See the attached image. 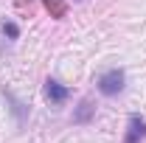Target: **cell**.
Returning a JSON list of instances; mask_svg holds the SVG:
<instances>
[{"label":"cell","mask_w":146,"mask_h":143,"mask_svg":"<svg viewBox=\"0 0 146 143\" xmlns=\"http://www.w3.org/2000/svg\"><path fill=\"white\" fill-rule=\"evenodd\" d=\"M0 54H3V48H0Z\"/></svg>","instance_id":"8"},{"label":"cell","mask_w":146,"mask_h":143,"mask_svg":"<svg viewBox=\"0 0 146 143\" xmlns=\"http://www.w3.org/2000/svg\"><path fill=\"white\" fill-rule=\"evenodd\" d=\"M3 36H9V39H20V25H17V23H11V20H6V23H3Z\"/></svg>","instance_id":"6"},{"label":"cell","mask_w":146,"mask_h":143,"mask_svg":"<svg viewBox=\"0 0 146 143\" xmlns=\"http://www.w3.org/2000/svg\"><path fill=\"white\" fill-rule=\"evenodd\" d=\"M93 118H96V104H93L90 98H82L79 107L73 109V124H76V126H84V124H90Z\"/></svg>","instance_id":"5"},{"label":"cell","mask_w":146,"mask_h":143,"mask_svg":"<svg viewBox=\"0 0 146 143\" xmlns=\"http://www.w3.org/2000/svg\"><path fill=\"white\" fill-rule=\"evenodd\" d=\"M45 6H48V11L54 14V17H65V6L59 3V0H42Z\"/></svg>","instance_id":"7"},{"label":"cell","mask_w":146,"mask_h":143,"mask_svg":"<svg viewBox=\"0 0 146 143\" xmlns=\"http://www.w3.org/2000/svg\"><path fill=\"white\" fill-rule=\"evenodd\" d=\"M124 81H127V76H124V70H121V68H110V70H104L101 76H98L96 87H98V93H101V95L112 98V95H118V93L124 90Z\"/></svg>","instance_id":"1"},{"label":"cell","mask_w":146,"mask_h":143,"mask_svg":"<svg viewBox=\"0 0 146 143\" xmlns=\"http://www.w3.org/2000/svg\"><path fill=\"white\" fill-rule=\"evenodd\" d=\"M3 98H6V104H9V109H11V115L17 118V126H25V121H28V107L6 87H3Z\"/></svg>","instance_id":"3"},{"label":"cell","mask_w":146,"mask_h":143,"mask_svg":"<svg viewBox=\"0 0 146 143\" xmlns=\"http://www.w3.org/2000/svg\"><path fill=\"white\" fill-rule=\"evenodd\" d=\"M68 95H70V90L65 87V84H59L56 79H48V81H45V98H48L51 104H65Z\"/></svg>","instance_id":"4"},{"label":"cell","mask_w":146,"mask_h":143,"mask_svg":"<svg viewBox=\"0 0 146 143\" xmlns=\"http://www.w3.org/2000/svg\"><path fill=\"white\" fill-rule=\"evenodd\" d=\"M146 140V121L132 112L129 115V124H127V135H124V143H143Z\"/></svg>","instance_id":"2"}]
</instances>
